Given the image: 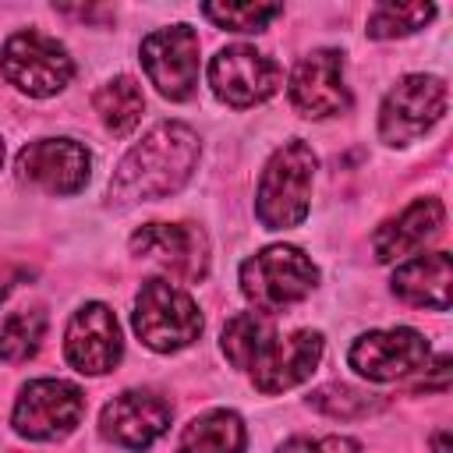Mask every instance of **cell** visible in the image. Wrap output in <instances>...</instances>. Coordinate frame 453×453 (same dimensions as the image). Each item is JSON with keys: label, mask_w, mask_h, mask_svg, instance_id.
Here are the masks:
<instances>
[{"label": "cell", "mask_w": 453, "mask_h": 453, "mask_svg": "<svg viewBox=\"0 0 453 453\" xmlns=\"http://www.w3.org/2000/svg\"><path fill=\"white\" fill-rule=\"evenodd\" d=\"M198 152H202L198 134L188 124L180 120L156 124L117 163L110 177V198L120 205H138V202H159L177 195L195 173Z\"/></svg>", "instance_id": "cell-1"}, {"label": "cell", "mask_w": 453, "mask_h": 453, "mask_svg": "<svg viewBox=\"0 0 453 453\" xmlns=\"http://www.w3.org/2000/svg\"><path fill=\"white\" fill-rule=\"evenodd\" d=\"M315 152L308 142L290 138L283 142L258 180V195H255V216L265 230H290L297 223H304L308 205H311V180H315Z\"/></svg>", "instance_id": "cell-2"}, {"label": "cell", "mask_w": 453, "mask_h": 453, "mask_svg": "<svg viewBox=\"0 0 453 453\" xmlns=\"http://www.w3.org/2000/svg\"><path fill=\"white\" fill-rule=\"evenodd\" d=\"M319 287L315 262L294 244H269L241 265V294L258 311H283Z\"/></svg>", "instance_id": "cell-3"}, {"label": "cell", "mask_w": 453, "mask_h": 453, "mask_svg": "<svg viewBox=\"0 0 453 453\" xmlns=\"http://www.w3.org/2000/svg\"><path fill=\"white\" fill-rule=\"evenodd\" d=\"M131 322H134L138 340L159 354L184 350L202 333V311L191 301V294L163 276H152L142 283Z\"/></svg>", "instance_id": "cell-4"}, {"label": "cell", "mask_w": 453, "mask_h": 453, "mask_svg": "<svg viewBox=\"0 0 453 453\" xmlns=\"http://www.w3.org/2000/svg\"><path fill=\"white\" fill-rule=\"evenodd\" d=\"M85 414V393L74 382L64 379H35L28 386H21L14 411H11V425L21 439L32 442H53L74 432V425Z\"/></svg>", "instance_id": "cell-5"}, {"label": "cell", "mask_w": 453, "mask_h": 453, "mask_svg": "<svg viewBox=\"0 0 453 453\" xmlns=\"http://www.w3.org/2000/svg\"><path fill=\"white\" fill-rule=\"evenodd\" d=\"M446 81L435 74H407L400 78L382 106H379V134L386 145H407L435 127L446 113Z\"/></svg>", "instance_id": "cell-6"}, {"label": "cell", "mask_w": 453, "mask_h": 453, "mask_svg": "<svg viewBox=\"0 0 453 453\" xmlns=\"http://www.w3.org/2000/svg\"><path fill=\"white\" fill-rule=\"evenodd\" d=\"M0 71L4 78L21 88L25 96H35V99H46V96H57L71 74H74V64L67 57V50L42 35V32H14L7 42H4V53H0Z\"/></svg>", "instance_id": "cell-7"}, {"label": "cell", "mask_w": 453, "mask_h": 453, "mask_svg": "<svg viewBox=\"0 0 453 453\" xmlns=\"http://www.w3.org/2000/svg\"><path fill=\"white\" fill-rule=\"evenodd\" d=\"M142 67L163 99H191L198 85V32L191 25L149 32L142 39Z\"/></svg>", "instance_id": "cell-8"}, {"label": "cell", "mask_w": 453, "mask_h": 453, "mask_svg": "<svg viewBox=\"0 0 453 453\" xmlns=\"http://www.w3.org/2000/svg\"><path fill=\"white\" fill-rule=\"evenodd\" d=\"M209 85H212L216 99L244 110V106L265 103L280 88V64L244 42L223 46L209 60Z\"/></svg>", "instance_id": "cell-9"}, {"label": "cell", "mask_w": 453, "mask_h": 453, "mask_svg": "<svg viewBox=\"0 0 453 453\" xmlns=\"http://www.w3.org/2000/svg\"><path fill=\"white\" fill-rule=\"evenodd\" d=\"M428 340L411 329V326H393V329H372V333H361L350 350H347V361L357 375L372 379V382H393V379H403L418 368H425L428 361Z\"/></svg>", "instance_id": "cell-10"}, {"label": "cell", "mask_w": 453, "mask_h": 453, "mask_svg": "<svg viewBox=\"0 0 453 453\" xmlns=\"http://www.w3.org/2000/svg\"><path fill=\"white\" fill-rule=\"evenodd\" d=\"M18 177L50 195H74L92 177V156L74 138H35L18 152Z\"/></svg>", "instance_id": "cell-11"}, {"label": "cell", "mask_w": 453, "mask_h": 453, "mask_svg": "<svg viewBox=\"0 0 453 453\" xmlns=\"http://www.w3.org/2000/svg\"><path fill=\"white\" fill-rule=\"evenodd\" d=\"M124 354L120 322L103 301L81 304L64 333V357L81 375H103L110 372Z\"/></svg>", "instance_id": "cell-12"}, {"label": "cell", "mask_w": 453, "mask_h": 453, "mask_svg": "<svg viewBox=\"0 0 453 453\" xmlns=\"http://www.w3.org/2000/svg\"><path fill=\"white\" fill-rule=\"evenodd\" d=\"M170 418H173V407L159 393H152V389H124L103 407L99 432L113 446L149 449L170 428Z\"/></svg>", "instance_id": "cell-13"}, {"label": "cell", "mask_w": 453, "mask_h": 453, "mask_svg": "<svg viewBox=\"0 0 453 453\" xmlns=\"http://www.w3.org/2000/svg\"><path fill=\"white\" fill-rule=\"evenodd\" d=\"M138 258L159 262L177 280H202L209 273V241L195 223H145L131 234Z\"/></svg>", "instance_id": "cell-14"}, {"label": "cell", "mask_w": 453, "mask_h": 453, "mask_svg": "<svg viewBox=\"0 0 453 453\" xmlns=\"http://www.w3.org/2000/svg\"><path fill=\"white\" fill-rule=\"evenodd\" d=\"M290 103L304 117H336L350 106V92L343 81V53L340 50H311L308 57L297 60L290 71Z\"/></svg>", "instance_id": "cell-15"}, {"label": "cell", "mask_w": 453, "mask_h": 453, "mask_svg": "<svg viewBox=\"0 0 453 453\" xmlns=\"http://www.w3.org/2000/svg\"><path fill=\"white\" fill-rule=\"evenodd\" d=\"M322 333L315 329H297L290 336H269L265 347L258 350V357L251 361V379H255V389L262 393H283L297 382H304L319 361H322Z\"/></svg>", "instance_id": "cell-16"}, {"label": "cell", "mask_w": 453, "mask_h": 453, "mask_svg": "<svg viewBox=\"0 0 453 453\" xmlns=\"http://www.w3.org/2000/svg\"><path fill=\"white\" fill-rule=\"evenodd\" d=\"M442 219H446V209H442L439 198H418V202H411L400 216L386 219L375 230V237H372L375 258L379 262H400V258L421 251L432 237H439Z\"/></svg>", "instance_id": "cell-17"}, {"label": "cell", "mask_w": 453, "mask_h": 453, "mask_svg": "<svg viewBox=\"0 0 453 453\" xmlns=\"http://www.w3.org/2000/svg\"><path fill=\"white\" fill-rule=\"evenodd\" d=\"M449 287H453V262L446 251L418 255V258L396 265V273H393V294L414 308L446 311L449 308Z\"/></svg>", "instance_id": "cell-18"}, {"label": "cell", "mask_w": 453, "mask_h": 453, "mask_svg": "<svg viewBox=\"0 0 453 453\" xmlns=\"http://www.w3.org/2000/svg\"><path fill=\"white\" fill-rule=\"evenodd\" d=\"M248 442L244 421L234 411H205L191 418L173 453H241Z\"/></svg>", "instance_id": "cell-19"}, {"label": "cell", "mask_w": 453, "mask_h": 453, "mask_svg": "<svg viewBox=\"0 0 453 453\" xmlns=\"http://www.w3.org/2000/svg\"><path fill=\"white\" fill-rule=\"evenodd\" d=\"M92 106H96L103 127L110 134H120L124 138V134H131L138 127V120L145 113V96H142V85L134 78L117 74V78H110L106 85L96 88Z\"/></svg>", "instance_id": "cell-20"}, {"label": "cell", "mask_w": 453, "mask_h": 453, "mask_svg": "<svg viewBox=\"0 0 453 453\" xmlns=\"http://www.w3.org/2000/svg\"><path fill=\"white\" fill-rule=\"evenodd\" d=\"M269 336H276V329H273V322L262 311H241V315H234L223 326L219 347H223V354H226V361L234 368H244L248 372Z\"/></svg>", "instance_id": "cell-21"}, {"label": "cell", "mask_w": 453, "mask_h": 453, "mask_svg": "<svg viewBox=\"0 0 453 453\" xmlns=\"http://www.w3.org/2000/svg\"><path fill=\"white\" fill-rule=\"evenodd\" d=\"M42 336H46V311L25 308V311L7 315L0 326V361L7 365L28 361L42 347Z\"/></svg>", "instance_id": "cell-22"}, {"label": "cell", "mask_w": 453, "mask_h": 453, "mask_svg": "<svg viewBox=\"0 0 453 453\" xmlns=\"http://www.w3.org/2000/svg\"><path fill=\"white\" fill-rule=\"evenodd\" d=\"M435 18L432 4H379L368 14V35L372 39H396V35H411L418 28H425Z\"/></svg>", "instance_id": "cell-23"}, {"label": "cell", "mask_w": 453, "mask_h": 453, "mask_svg": "<svg viewBox=\"0 0 453 453\" xmlns=\"http://www.w3.org/2000/svg\"><path fill=\"white\" fill-rule=\"evenodd\" d=\"M308 403H311L315 411H322V414H329V418H343V421H350V418H368L372 411L382 407L379 396H372V393H365V389H354V386H347V382H329V386L315 389V393L308 396Z\"/></svg>", "instance_id": "cell-24"}, {"label": "cell", "mask_w": 453, "mask_h": 453, "mask_svg": "<svg viewBox=\"0 0 453 453\" xmlns=\"http://www.w3.org/2000/svg\"><path fill=\"white\" fill-rule=\"evenodd\" d=\"M202 14L226 32H262L283 14L280 4H202Z\"/></svg>", "instance_id": "cell-25"}, {"label": "cell", "mask_w": 453, "mask_h": 453, "mask_svg": "<svg viewBox=\"0 0 453 453\" xmlns=\"http://www.w3.org/2000/svg\"><path fill=\"white\" fill-rule=\"evenodd\" d=\"M280 453H361V442L350 435H319V439H287Z\"/></svg>", "instance_id": "cell-26"}, {"label": "cell", "mask_w": 453, "mask_h": 453, "mask_svg": "<svg viewBox=\"0 0 453 453\" xmlns=\"http://www.w3.org/2000/svg\"><path fill=\"white\" fill-rule=\"evenodd\" d=\"M435 453H449V432H439L435 435Z\"/></svg>", "instance_id": "cell-27"}, {"label": "cell", "mask_w": 453, "mask_h": 453, "mask_svg": "<svg viewBox=\"0 0 453 453\" xmlns=\"http://www.w3.org/2000/svg\"><path fill=\"white\" fill-rule=\"evenodd\" d=\"M7 294H11V276H7V273H0V301H4Z\"/></svg>", "instance_id": "cell-28"}, {"label": "cell", "mask_w": 453, "mask_h": 453, "mask_svg": "<svg viewBox=\"0 0 453 453\" xmlns=\"http://www.w3.org/2000/svg\"><path fill=\"white\" fill-rule=\"evenodd\" d=\"M0 163H4V142H0Z\"/></svg>", "instance_id": "cell-29"}]
</instances>
